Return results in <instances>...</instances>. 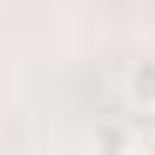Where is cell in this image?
<instances>
[{
	"label": "cell",
	"mask_w": 155,
	"mask_h": 155,
	"mask_svg": "<svg viewBox=\"0 0 155 155\" xmlns=\"http://www.w3.org/2000/svg\"><path fill=\"white\" fill-rule=\"evenodd\" d=\"M125 101L155 114V60H131V72H125Z\"/></svg>",
	"instance_id": "cell-1"
},
{
	"label": "cell",
	"mask_w": 155,
	"mask_h": 155,
	"mask_svg": "<svg viewBox=\"0 0 155 155\" xmlns=\"http://www.w3.org/2000/svg\"><path fill=\"white\" fill-rule=\"evenodd\" d=\"M90 143H96V155H131V125L125 119H96Z\"/></svg>",
	"instance_id": "cell-2"
}]
</instances>
